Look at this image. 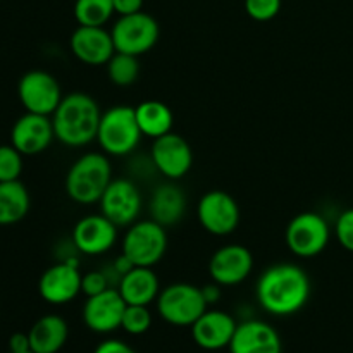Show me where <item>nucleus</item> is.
I'll list each match as a JSON object with an SVG mask.
<instances>
[{"mask_svg":"<svg viewBox=\"0 0 353 353\" xmlns=\"http://www.w3.org/2000/svg\"><path fill=\"white\" fill-rule=\"evenodd\" d=\"M310 296V279L295 264H276L265 269L257 283V300L274 316L299 312Z\"/></svg>","mask_w":353,"mask_h":353,"instance_id":"f257e3e1","label":"nucleus"},{"mask_svg":"<svg viewBox=\"0 0 353 353\" xmlns=\"http://www.w3.org/2000/svg\"><path fill=\"white\" fill-rule=\"evenodd\" d=\"M100 119L99 103L83 92L69 93L52 114L55 138L68 147H85L97 140Z\"/></svg>","mask_w":353,"mask_h":353,"instance_id":"f03ea898","label":"nucleus"},{"mask_svg":"<svg viewBox=\"0 0 353 353\" xmlns=\"http://www.w3.org/2000/svg\"><path fill=\"white\" fill-rule=\"evenodd\" d=\"M112 181L109 159L99 152L81 155L65 176V193L76 203L92 205L100 202L103 192Z\"/></svg>","mask_w":353,"mask_h":353,"instance_id":"7ed1b4c3","label":"nucleus"},{"mask_svg":"<svg viewBox=\"0 0 353 353\" xmlns=\"http://www.w3.org/2000/svg\"><path fill=\"white\" fill-rule=\"evenodd\" d=\"M141 137L143 134L138 126L134 107L116 105L102 114L97 141L105 154L114 157L131 154Z\"/></svg>","mask_w":353,"mask_h":353,"instance_id":"20e7f679","label":"nucleus"},{"mask_svg":"<svg viewBox=\"0 0 353 353\" xmlns=\"http://www.w3.org/2000/svg\"><path fill=\"white\" fill-rule=\"evenodd\" d=\"M168 250L165 228L154 219L138 221L130 226L123 240V255L137 268H154Z\"/></svg>","mask_w":353,"mask_h":353,"instance_id":"39448f33","label":"nucleus"},{"mask_svg":"<svg viewBox=\"0 0 353 353\" xmlns=\"http://www.w3.org/2000/svg\"><path fill=\"white\" fill-rule=\"evenodd\" d=\"M202 288L190 283H174L157 296V310L165 323L172 326H193L207 310Z\"/></svg>","mask_w":353,"mask_h":353,"instance_id":"423d86ee","label":"nucleus"},{"mask_svg":"<svg viewBox=\"0 0 353 353\" xmlns=\"http://www.w3.org/2000/svg\"><path fill=\"white\" fill-rule=\"evenodd\" d=\"M110 34H112L116 52L140 57L155 47L161 28L155 17L140 10L130 16H121L110 30Z\"/></svg>","mask_w":353,"mask_h":353,"instance_id":"0eeeda50","label":"nucleus"},{"mask_svg":"<svg viewBox=\"0 0 353 353\" xmlns=\"http://www.w3.org/2000/svg\"><path fill=\"white\" fill-rule=\"evenodd\" d=\"M330 224L321 214L302 212L286 226L285 240L296 257H316L330 243Z\"/></svg>","mask_w":353,"mask_h":353,"instance_id":"6e6552de","label":"nucleus"},{"mask_svg":"<svg viewBox=\"0 0 353 353\" xmlns=\"http://www.w3.org/2000/svg\"><path fill=\"white\" fill-rule=\"evenodd\" d=\"M17 97L26 112L52 116L64 99L57 79L47 71H28L17 85Z\"/></svg>","mask_w":353,"mask_h":353,"instance_id":"1a4fd4ad","label":"nucleus"},{"mask_svg":"<svg viewBox=\"0 0 353 353\" xmlns=\"http://www.w3.org/2000/svg\"><path fill=\"white\" fill-rule=\"evenodd\" d=\"M196 217L207 233L214 236H228L240 224V207L230 193L212 190L199 200Z\"/></svg>","mask_w":353,"mask_h":353,"instance_id":"9d476101","label":"nucleus"},{"mask_svg":"<svg viewBox=\"0 0 353 353\" xmlns=\"http://www.w3.org/2000/svg\"><path fill=\"white\" fill-rule=\"evenodd\" d=\"M141 210L140 190L130 179H112L100 199V214L117 228L137 223Z\"/></svg>","mask_w":353,"mask_h":353,"instance_id":"9b49d317","label":"nucleus"},{"mask_svg":"<svg viewBox=\"0 0 353 353\" xmlns=\"http://www.w3.org/2000/svg\"><path fill=\"white\" fill-rule=\"evenodd\" d=\"M81 272L74 261L59 262L41 274L38 292L47 303L64 305L81 293Z\"/></svg>","mask_w":353,"mask_h":353,"instance_id":"f8f14e48","label":"nucleus"},{"mask_svg":"<svg viewBox=\"0 0 353 353\" xmlns=\"http://www.w3.org/2000/svg\"><path fill=\"white\" fill-rule=\"evenodd\" d=\"M152 162L169 179H181L193 165L192 147L181 134L171 131L154 140Z\"/></svg>","mask_w":353,"mask_h":353,"instance_id":"ddd939ff","label":"nucleus"},{"mask_svg":"<svg viewBox=\"0 0 353 353\" xmlns=\"http://www.w3.org/2000/svg\"><path fill=\"white\" fill-rule=\"evenodd\" d=\"M254 255L243 245H226L210 257L209 272L219 286H236L250 276Z\"/></svg>","mask_w":353,"mask_h":353,"instance_id":"4468645a","label":"nucleus"},{"mask_svg":"<svg viewBox=\"0 0 353 353\" xmlns=\"http://www.w3.org/2000/svg\"><path fill=\"white\" fill-rule=\"evenodd\" d=\"M55 138L50 116L26 112L10 130V145L23 155H38L50 147Z\"/></svg>","mask_w":353,"mask_h":353,"instance_id":"2eb2a0df","label":"nucleus"},{"mask_svg":"<svg viewBox=\"0 0 353 353\" xmlns=\"http://www.w3.org/2000/svg\"><path fill=\"white\" fill-rule=\"evenodd\" d=\"M117 226L103 214H92L76 223L72 243L85 255H102L116 245Z\"/></svg>","mask_w":353,"mask_h":353,"instance_id":"dca6fc26","label":"nucleus"},{"mask_svg":"<svg viewBox=\"0 0 353 353\" xmlns=\"http://www.w3.org/2000/svg\"><path fill=\"white\" fill-rule=\"evenodd\" d=\"M126 305L119 290L109 288L99 295L88 296L83 309V319L95 333H110L121 327Z\"/></svg>","mask_w":353,"mask_h":353,"instance_id":"f3484780","label":"nucleus"},{"mask_svg":"<svg viewBox=\"0 0 353 353\" xmlns=\"http://www.w3.org/2000/svg\"><path fill=\"white\" fill-rule=\"evenodd\" d=\"M69 45L74 57L88 65H105L116 54L112 34L105 26H78Z\"/></svg>","mask_w":353,"mask_h":353,"instance_id":"a211bd4d","label":"nucleus"},{"mask_svg":"<svg viewBox=\"0 0 353 353\" xmlns=\"http://www.w3.org/2000/svg\"><path fill=\"white\" fill-rule=\"evenodd\" d=\"M238 324L223 310H205L192 326L195 343L205 350H219L230 347Z\"/></svg>","mask_w":353,"mask_h":353,"instance_id":"6ab92c4d","label":"nucleus"},{"mask_svg":"<svg viewBox=\"0 0 353 353\" xmlns=\"http://www.w3.org/2000/svg\"><path fill=\"white\" fill-rule=\"evenodd\" d=\"M230 350L231 353H281V340L271 324L247 321L236 326Z\"/></svg>","mask_w":353,"mask_h":353,"instance_id":"aec40b11","label":"nucleus"},{"mask_svg":"<svg viewBox=\"0 0 353 353\" xmlns=\"http://www.w3.org/2000/svg\"><path fill=\"white\" fill-rule=\"evenodd\" d=\"M119 293L128 305H150L159 296V278L152 268H137L121 276Z\"/></svg>","mask_w":353,"mask_h":353,"instance_id":"412c9836","label":"nucleus"},{"mask_svg":"<svg viewBox=\"0 0 353 353\" xmlns=\"http://www.w3.org/2000/svg\"><path fill=\"white\" fill-rule=\"evenodd\" d=\"M30 345L33 353H57L69 336L68 323L61 316H43L31 326Z\"/></svg>","mask_w":353,"mask_h":353,"instance_id":"4be33fe9","label":"nucleus"},{"mask_svg":"<svg viewBox=\"0 0 353 353\" xmlns=\"http://www.w3.org/2000/svg\"><path fill=\"white\" fill-rule=\"evenodd\" d=\"M186 210V196L174 185H162L154 192L150 200L152 219L161 226H174L183 219Z\"/></svg>","mask_w":353,"mask_h":353,"instance_id":"5701e85b","label":"nucleus"},{"mask_svg":"<svg viewBox=\"0 0 353 353\" xmlns=\"http://www.w3.org/2000/svg\"><path fill=\"white\" fill-rule=\"evenodd\" d=\"M134 114H137L138 126L143 137L155 140V138L171 133L174 116L169 105H165L161 100H145L138 103L134 107Z\"/></svg>","mask_w":353,"mask_h":353,"instance_id":"b1692460","label":"nucleus"},{"mask_svg":"<svg viewBox=\"0 0 353 353\" xmlns=\"http://www.w3.org/2000/svg\"><path fill=\"white\" fill-rule=\"evenodd\" d=\"M30 212V193L26 186L17 181L0 183V226H10Z\"/></svg>","mask_w":353,"mask_h":353,"instance_id":"393cba45","label":"nucleus"},{"mask_svg":"<svg viewBox=\"0 0 353 353\" xmlns=\"http://www.w3.org/2000/svg\"><path fill=\"white\" fill-rule=\"evenodd\" d=\"M114 14V0H74L78 26H105Z\"/></svg>","mask_w":353,"mask_h":353,"instance_id":"a878e982","label":"nucleus"},{"mask_svg":"<svg viewBox=\"0 0 353 353\" xmlns=\"http://www.w3.org/2000/svg\"><path fill=\"white\" fill-rule=\"evenodd\" d=\"M105 65L109 79L117 86L133 85L140 76V62L137 55L116 52Z\"/></svg>","mask_w":353,"mask_h":353,"instance_id":"bb28decb","label":"nucleus"},{"mask_svg":"<svg viewBox=\"0 0 353 353\" xmlns=\"http://www.w3.org/2000/svg\"><path fill=\"white\" fill-rule=\"evenodd\" d=\"M152 326V314L148 310V305H126L124 310L123 327L130 334H143L150 330Z\"/></svg>","mask_w":353,"mask_h":353,"instance_id":"cd10ccee","label":"nucleus"},{"mask_svg":"<svg viewBox=\"0 0 353 353\" xmlns=\"http://www.w3.org/2000/svg\"><path fill=\"white\" fill-rule=\"evenodd\" d=\"M23 172V154L12 145H0V183L17 181Z\"/></svg>","mask_w":353,"mask_h":353,"instance_id":"c85d7f7f","label":"nucleus"},{"mask_svg":"<svg viewBox=\"0 0 353 353\" xmlns=\"http://www.w3.org/2000/svg\"><path fill=\"white\" fill-rule=\"evenodd\" d=\"M281 3L283 0H245V10L254 21L268 23L278 16Z\"/></svg>","mask_w":353,"mask_h":353,"instance_id":"c756f323","label":"nucleus"},{"mask_svg":"<svg viewBox=\"0 0 353 353\" xmlns=\"http://www.w3.org/2000/svg\"><path fill=\"white\" fill-rule=\"evenodd\" d=\"M334 233H336L341 247L345 250L353 252V209H348L340 214L336 226H334Z\"/></svg>","mask_w":353,"mask_h":353,"instance_id":"7c9ffc66","label":"nucleus"},{"mask_svg":"<svg viewBox=\"0 0 353 353\" xmlns=\"http://www.w3.org/2000/svg\"><path fill=\"white\" fill-rule=\"evenodd\" d=\"M109 278L100 271H90L81 278V292L86 296H95L109 290Z\"/></svg>","mask_w":353,"mask_h":353,"instance_id":"2f4dec72","label":"nucleus"},{"mask_svg":"<svg viewBox=\"0 0 353 353\" xmlns=\"http://www.w3.org/2000/svg\"><path fill=\"white\" fill-rule=\"evenodd\" d=\"M143 9V0H114V10L121 16L137 14Z\"/></svg>","mask_w":353,"mask_h":353,"instance_id":"473e14b6","label":"nucleus"},{"mask_svg":"<svg viewBox=\"0 0 353 353\" xmlns=\"http://www.w3.org/2000/svg\"><path fill=\"white\" fill-rule=\"evenodd\" d=\"M95 353H137L131 347H128L126 343L119 340H109L103 341L97 347Z\"/></svg>","mask_w":353,"mask_h":353,"instance_id":"72a5a7b5","label":"nucleus"},{"mask_svg":"<svg viewBox=\"0 0 353 353\" xmlns=\"http://www.w3.org/2000/svg\"><path fill=\"white\" fill-rule=\"evenodd\" d=\"M9 348L10 352L14 353H23V352H30L31 345H30V336L24 333H16L10 336L9 340Z\"/></svg>","mask_w":353,"mask_h":353,"instance_id":"f704fd0d","label":"nucleus"},{"mask_svg":"<svg viewBox=\"0 0 353 353\" xmlns=\"http://www.w3.org/2000/svg\"><path fill=\"white\" fill-rule=\"evenodd\" d=\"M202 292H203V296H205L207 303L216 302V300H219L221 296L219 285H217V283H214V285H207L205 288H202Z\"/></svg>","mask_w":353,"mask_h":353,"instance_id":"c9c22d12","label":"nucleus"},{"mask_svg":"<svg viewBox=\"0 0 353 353\" xmlns=\"http://www.w3.org/2000/svg\"><path fill=\"white\" fill-rule=\"evenodd\" d=\"M10 353H14V352H10ZM23 353H33V352H31V350H30V352H23Z\"/></svg>","mask_w":353,"mask_h":353,"instance_id":"e433bc0d","label":"nucleus"}]
</instances>
